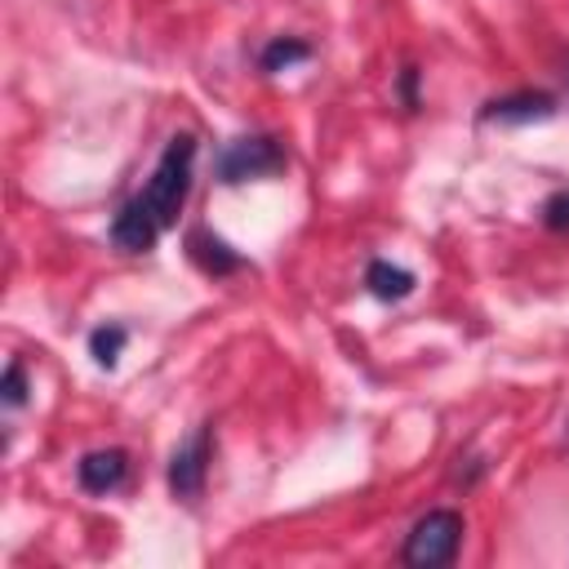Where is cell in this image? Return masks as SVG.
<instances>
[{"label": "cell", "mask_w": 569, "mask_h": 569, "mask_svg": "<svg viewBox=\"0 0 569 569\" xmlns=\"http://www.w3.org/2000/svg\"><path fill=\"white\" fill-rule=\"evenodd\" d=\"M191 178H196V138L191 133H173L147 178V187L138 196H129L120 204V213L111 218V240L124 253H147L182 213L187 196H191Z\"/></svg>", "instance_id": "obj_1"}, {"label": "cell", "mask_w": 569, "mask_h": 569, "mask_svg": "<svg viewBox=\"0 0 569 569\" xmlns=\"http://www.w3.org/2000/svg\"><path fill=\"white\" fill-rule=\"evenodd\" d=\"M458 547H462V516L449 511V507H436V511H427L409 529L405 565H413V569H445V565H453Z\"/></svg>", "instance_id": "obj_2"}, {"label": "cell", "mask_w": 569, "mask_h": 569, "mask_svg": "<svg viewBox=\"0 0 569 569\" xmlns=\"http://www.w3.org/2000/svg\"><path fill=\"white\" fill-rule=\"evenodd\" d=\"M276 169H284V151H280V142L267 138V133L236 138V142H227L222 156H218V178H222V182H249V178H267V173H276Z\"/></svg>", "instance_id": "obj_3"}, {"label": "cell", "mask_w": 569, "mask_h": 569, "mask_svg": "<svg viewBox=\"0 0 569 569\" xmlns=\"http://www.w3.org/2000/svg\"><path fill=\"white\" fill-rule=\"evenodd\" d=\"M209 427H196L178 449H173V458H169V489L178 493V498H200V489H204V471H209Z\"/></svg>", "instance_id": "obj_4"}, {"label": "cell", "mask_w": 569, "mask_h": 569, "mask_svg": "<svg viewBox=\"0 0 569 569\" xmlns=\"http://www.w3.org/2000/svg\"><path fill=\"white\" fill-rule=\"evenodd\" d=\"M124 471H129V453L124 449H93V453H84L76 462V480L89 493H111L124 480Z\"/></svg>", "instance_id": "obj_5"}, {"label": "cell", "mask_w": 569, "mask_h": 569, "mask_svg": "<svg viewBox=\"0 0 569 569\" xmlns=\"http://www.w3.org/2000/svg\"><path fill=\"white\" fill-rule=\"evenodd\" d=\"M556 111V98L551 93H533V89H525V93H507V98H493V102H485V120H502V124H525V120H547Z\"/></svg>", "instance_id": "obj_6"}, {"label": "cell", "mask_w": 569, "mask_h": 569, "mask_svg": "<svg viewBox=\"0 0 569 569\" xmlns=\"http://www.w3.org/2000/svg\"><path fill=\"white\" fill-rule=\"evenodd\" d=\"M187 253L200 262V271H209V276H231V271H240L244 267V258L227 244V240H218L213 231H191L187 236Z\"/></svg>", "instance_id": "obj_7"}, {"label": "cell", "mask_w": 569, "mask_h": 569, "mask_svg": "<svg viewBox=\"0 0 569 569\" xmlns=\"http://www.w3.org/2000/svg\"><path fill=\"white\" fill-rule=\"evenodd\" d=\"M365 284H369V293L373 298H382V302H400V298H409L413 293V271H405L400 262H387V258H373L369 267H365Z\"/></svg>", "instance_id": "obj_8"}, {"label": "cell", "mask_w": 569, "mask_h": 569, "mask_svg": "<svg viewBox=\"0 0 569 569\" xmlns=\"http://www.w3.org/2000/svg\"><path fill=\"white\" fill-rule=\"evenodd\" d=\"M124 325H98L93 333H89V356L102 365V369H111L116 360H120V351H124Z\"/></svg>", "instance_id": "obj_9"}, {"label": "cell", "mask_w": 569, "mask_h": 569, "mask_svg": "<svg viewBox=\"0 0 569 569\" xmlns=\"http://www.w3.org/2000/svg\"><path fill=\"white\" fill-rule=\"evenodd\" d=\"M302 58H311V44H307V40H293V36H280V40H271V44L262 49V71L293 67V62H302Z\"/></svg>", "instance_id": "obj_10"}, {"label": "cell", "mask_w": 569, "mask_h": 569, "mask_svg": "<svg viewBox=\"0 0 569 569\" xmlns=\"http://www.w3.org/2000/svg\"><path fill=\"white\" fill-rule=\"evenodd\" d=\"M542 227L547 231H569V187L542 200Z\"/></svg>", "instance_id": "obj_11"}, {"label": "cell", "mask_w": 569, "mask_h": 569, "mask_svg": "<svg viewBox=\"0 0 569 569\" xmlns=\"http://www.w3.org/2000/svg\"><path fill=\"white\" fill-rule=\"evenodd\" d=\"M0 391H4V405H9V409H18V405L27 400V378H22V365H18V360L4 369V387H0Z\"/></svg>", "instance_id": "obj_12"}]
</instances>
